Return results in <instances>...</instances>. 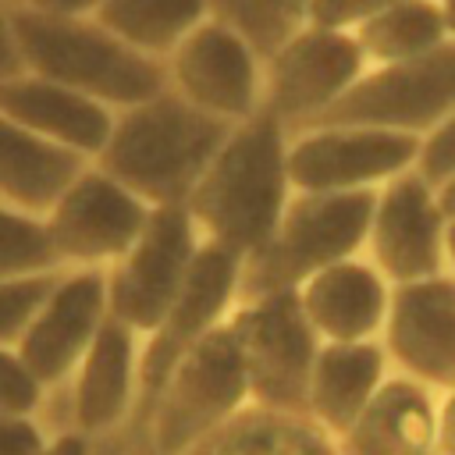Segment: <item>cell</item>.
<instances>
[{"instance_id":"9","label":"cell","mask_w":455,"mask_h":455,"mask_svg":"<svg viewBox=\"0 0 455 455\" xmlns=\"http://www.w3.org/2000/svg\"><path fill=\"white\" fill-rule=\"evenodd\" d=\"M366 71V57L352 32L302 25L263 57V107L288 132L327 114Z\"/></svg>"},{"instance_id":"19","label":"cell","mask_w":455,"mask_h":455,"mask_svg":"<svg viewBox=\"0 0 455 455\" xmlns=\"http://www.w3.org/2000/svg\"><path fill=\"white\" fill-rule=\"evenodd\" d=\"M0 114L28 128L32 135L96 160L114 128V110L39 75H14L0 82Z\"/></svg>"},{"instance_id":"26","label":"cell","mask_w":455,"mask_h":455,"mask_svg":"<svg viewBox=\"0 0 455 455\" xmlns=\"http://www.w3.org/2000/svg\"><path fill=\"white\" fill-rule=\"evenodd\" d=\"M309 0H210V14L235 28L259 57L306 25Z\"/></svg>"},{"instance_id":"2","label":"cell","mask_w":455,"mask_h":455,"mask_svg":"<svg viewBox=\"0 0 455 455\" xmlns=\"http://www.w3.org/2000/svg\"><path fill=\"white\" fill-rule=\"evenodd\" d=\"M228 132L231 124L164 89L114 114L107 146L92 164L149 206H185Z\"/></svg>"},{"instance_id":"10","label":"cell","mask_w":455,"mask_h":455,"mask_svg":"<svg viewBox=\"0 0 455 455\" xmlns=\"http://www.w3.org/2000/svg\"><path fill=\"white\" fill-rule=\"evenodd\" d=\"M199 245L185 206H153L132 249L103 270L107 313L146 338L178 299Z\"/></svg>"},{"instance_id":"18","label":"cell","mask_w":455,"mask_h":455,"mask_svg":"<svg viewBox=\"0 0 455 455\" xmlns=\"http://www.w3.org/2000/svg\"><path fill=\"white\" fill-rule=\"evenodd\" d=\"M295 295L320 341H380L391 284L363 252L313 274Z\"/></svg>"},{"instance_id":"1","label":"cell","mask_w":455,"mask_h":455,"mask_svg":"<svg viewBox=\"0 0 455 455\" xmlns=\"http://www.w3.org/2000/svg\"><path fill=\"white\" fill-rule=\"evenodd\" d=\"M291 192L288 128L270 110H256L231 124L228 139L188 192L185 213L199 242L245 259L267 242Z\"/></svg>"},{"instance_id":"25","label":"cell","mask_w":455,"mask_h":455,"mask_svg":"<svg viewBox=\"0 0 455 455\" xmlns=\"http://www.w3.org/2000/svg\"><path fill=\"white\" fill-rule=\"evenodd\" d=\"M352 36L366 57V68L412 60L451 43L437 0H398L363 21Z\"/></svg>"},{"instance_id":"38","label":"cell","mask_w":455,"mask_h":455,"mask_svg":"<svg viewBox=\"0 0 455 455\" xmlns=\"http://www.w3.org/2000/svg\"><path fill=\"white\" fill-rule=\"evenodd\" d=\"M444 274L455 277V217H448V228H444Z\"/></svg>"},{"instance_id":"3","label":"cell","mask_w":455,"mask_h":455,"mask_svg":"<svg viewBox=\"0 0 455 455\" xmlns=\"http://www.w3.org/2000/svg\"><path fill=\"white\" fill-rule=\"evenodd\" d=\"M11 28L28 75L68 85L114 114L167 89L164 60L142 57L110 36L92 14L11 11Z\"/></svg>"},{"instance_id":"21","label":"cell","mask_w":455,"mask_h":455,"mask_svg":"<svg viewBox=\"0 0 455 455\" xmlns=\"http://www.w3.org/2000/svg\"><path fill=\"white\" fill-rule=\"evenodd\" d=\"M434 409L430 387L391 373L338 441V455H437Z\"/></svg>"},{"instance_id":"28","label":"cell","mask_w":455,"mask_h":455,"mask_svg":"<svg viewBox=\"0 0 455 455\" xmlns=\"http://www.w3.org/2000/svg\"><path fill=\"white\" fill-rule=\"evenodd\" d=\"M60 270H39V274H18L0 281V345L14 348L18 338L25 334L28 320L43 306L46 291L53 288Z\"/></svg>"},{"instance_id":"24","label":"cell","mask_w":455,"mask_h":455,"mask_svg":"<svg viewBox=\"0 0 455 455\" xmlns=\"http://www.w3.org/2000/svg\"><path fill=\"white\" fill-rule=\"evenodd\" d=\"M92 18L142 57L167 60L174 46L210 18V0H100Z\"/></svg>"},{"instance_id":"8","label":"cell","mask_w":455,"mask_h":455,"mask_svg":"<svg viewBox=\"0 0 455 455\" xmlns=\"http://www.w3.org/2000/svg\"><path fill=\"white\" fill-rule=\"evenodd\" d=\"M419 135L366 124H309L288 132L295 192H377L419 160Z\"/></svg>"},{"instance_id":"22","label":"cell","mask_w":455,"mask_h":455,"mask_svg":"<svg viewBox=\"0 0 455 455\" xmlns=\"http://www.w3.org/2000/svg\"><path fill=\"white\" fill-rule=\"evenodd\" d=\"M92 160L60 149L7 114H0V203L28 213L46 217V210L60 199V192L89 167Z\"/></svg>"},{"instance_id":"20","label":"cell","mask_w":455,"mask_h":455,"mask_svg":"<svg viewBox=\"0 0 455 455\" xmlns=\"http://www.w3.org/2000/svg\"><path fill=\"white\" fill-rule=\"evenodd\" d=\"M387 377L391 363L380 341H320L306 384V416L338 444Z\"/></svg>"},{"instance_id":"17","label":"cell","mask_w":455,"mask_h":455,"mask_svg":"<svg viewBox=\"0 0 455 455\" xmlns=\"http://www.w3.org/2000/svg\"><path fill=\"white\" fill-rule=\"evenodd\" d=\"M139 345L142 338L121 320L107 316L89 352L64 380L71 391L68 412L82 437H103L135 419L139 409Z\"/></svg>"},{"instance_id":"27","label":"cell","mask_w":455,"mask_h":455,"mask_svg":"<svg viewBox=\"0 0 455 455\" xmlns=\"http://www.w3.org/2000/svg\"><path fill=\"white\" fill-rule=\"evenodd\" d=\"M39 270H60L43 217H28L0 203V281Z\"/></svg>"},{"instance_id":"29","label":"cell","mask_w":455,"mask_h":455,"mask_svg":"<svg viewBox=\"0 0 455 455\" xmlns=\"http://www.w3.org/2000/svg\"><path fill=\"white\" fill-rule=\"evenodd\" d=\"M46 387L28 373L14 348L0 345V416H36Z\"/></svg>"},{"instance_id":"23","label":"cell","mask_w":455,"mask_h":455,"mask_svg":"<svg viewBox=\"0 0 455 455\" xmlns=\"http://www.w3.org/2000/svg\"><path fill=\"white\" fill-rule=\"evenodd\" d=\"M188 455H338V444L306 412L249 402Z\"/></svg>"},{"instance_id":"32","label":"cell","mask_w":455,"mask_h":455,"mask_svg":"<svg viewBox=\"0 0 455 455\" xmlns=\"http://www.w3.org/2000/svg\"><path fill=\"white\" fill-rule=\"evenodd\" d=\"M46 441L36 416H0V455H39Z\"/></svg>"},{"instance_id":"39","label":"cell","mask_w":455,"mask_h":455,"mask_svg":"<svg viewBox=\"0 0 455 455\" xmlns=\"http://www.w3.org/2000/svg\"><path fill=\"white\" fill-rule=\"evenodd\" d=\"M441 4V14H444V25H448V39L455 43V0H437Z\"/></svg>"},{"instance_id":"35","label":"cell","mask_w":455,"mask_h":455,"mask_svg":"<svg viewBox=\"0 0 455 455\" xmlns=\"http://www.w3.org/2000/svg\"><path fill=\"white\" fill-rule=\"evenodd\" d=\"M100 0H7V11H36V14H92Z\"/></svg>"},{"instance_id":"40","label":"cell","mask_w":455,"mask_h":455,"mask_svg":"<svg viewBox=\"0 0 455 455\" xmlns=\"http://www.w3.org/2000/svg\"><path fill=\"white\" fill-rule=\"evenodd\" d=\"M135 455H160V451H153V448L146 444V448H142V451H135Z\"/></svg>"},{"instance_id":"5","label":"cell","mask_w":455,"mask_h":455,"mask_svg":"<svg viewBox=\"0 0 455 455\" xmlns=\"http://www.w3.org/2000/svg\"><path fill=\"white\" fill-rule=\"evenodd\" d=\"M252 402L238 341L228 327H213L167 373L142 416L146 444L160 455H188L238 409Z\"/></svg>"},{"instance_id":"14","label":"cell","mask_w":455,"mask_h":455,"mask_svg":"<svg viewBox=\"0 0 455 455\" xmlns=\"http://www.w3.org/2000/svg\"><path fill=\"white\" fill-rule=\"evenodd\" d=\"M444 228L437 188L412 167L377 188L363 256L391 288L444 274Z\"/></svg>"},{"instance_id":"34","label":"cell","mask_w":455,"mask_h":455,"mask_svg":"<svg viewBox=\"0 0 455 455\" xmlns=\"http://www.w3.org/2000/svg\"><path fill=\"white\" fill-rule=\"evenodd\" d=\"M25 64H21V53H18V43H14V28H11V11L7 4H0V82L21 75Z\"/></svg>"},{"instance_id":"33","label":"cell","mask_w":455,"mask_h":455,"mask_svg":"<svg viewBox=\"0 0 455 455\" xmlns=\"http://www.w3.org/2000/svg\"><path fill=\"white\" fill-rule=\"evenodd\" d=\"M434 444L437 455H455V384L437 391V409H434Z\"/></svg>"},{"instance_id":"36","label":"cell","mask_w":455,"mask_h":455,"mask_svg":"<svg viewBox=\"0 0 455 455\" xmlns=\"http://www.w3.org/2000/svg\"><path fill=\"white\" fill-rule=\"evenodd\" d=\"M39 455H89V437H82L75 430H64L57 437H50Z\"/></svg>"},{"instance_id":"7","label":"cell","mask_w":455,"mask_h":455,"mask_svg":"<svg viewBox=\"0 0 455 455\" xmlns=\"http://www.w3.org/2000/svg\"><path fill=\"white\" fill-rule=\"evenodd\" d=\"M451 110H455V43H444L441 50L412 60L366 68L359 82L313 124H366V128H387L423 139Z\"/></svg>"},{"instance_id":"4","label":"cell","mask_w":455,"mask_h":455,"mask_svg":"<svg viewBox=\"0 0 455 455\" xmlns=\"http://www.w3.org/2000/svg\"><path fill=\"white\" fill-rule=\"evenodd\" d=\"M377 192H291L267 242L242 259L238 302L299 291L313 274L359 256Z\"/></svg>"},{"instance_id":"6","label":"cell","mask_w":455,"mask_h":455,"mask_svg":"<svg viewBox=\"0 0 455 455\" xmlns=\"http://www.w3.org/2000/svg\"><path fill=\"white\" fill-rule=\"evenodd\" d=\"M228 327L238 341L252 402L306 412V384L320 352V338L309 327L299 295L277 291L242 299L228 313Z\"/></svg>"},{"instance_id":"30","label":"cell","mask_w":455,"mask_h":455,"mask_svg":"<svg viewBox=\"0 0 455 455\" xmlns=\"http://www.w3.org/2000/svg\"><path fill=\"white\" fill-rule=\"evenodd\" d=\"M398 0H309L306 21L320 28H338V32H355L363 21L380 14Z\"/></svg>"},{"instance_id":"16","label":"cell","mask_w":455,"mask_h":455,"mask_svg":"<svg viewBox=\"0 0 455 455\" xmlns=\"http://www.w3.org/2000/svg\"><path fill=\"white\" fill-rule=\"evenodd\" d=\"M107 274L103 270H60L43 306L28 320L14 352L28 373L50 391L64 384L92 338L107 320Z\"/></svg>"},{"instance_id":"37","label":"cell","mask_w":455,"mask_h":455,"mask_svg":"<svg viewBox=\"0 0 455 455\" xmlns=\"http://www.w3.org/2000/svg\"><path fill=\"white\" fill-rule=\"evenodd\" d=\"M437 188V199H441V210L448 213V217H455V171L441 181V185H434Z\"/></svg>"},{"instance_id":"15","label":"cell","mask_w":455,"mask_h":455,"mask_svg":"<svg viewBox=\"0 0 455 455\" xmlns=\"http://www.w3.org/2000/svg\"><path fill=\"white\" fill-rule=\"evenodd\" d=\"M380 345L391 373H402L434 395L455 384V277L434 274L395 284Z\"/></svg>"},{"instance_id":"12","label":"cell","mask_w":455,"mask_h":455,"mask_svg":"<svg viewBox=\"0 0 455 455\" xmlns=\"http://www.w3.org/2000/svg\"><path fill=\"white\" fill-rule=\"evenodd\" d=\"M238 256L206 242L199 245L178 299L139 345V409L132 423L142 427V416L156 398L160 384L167 380V373L174 370V363L228 320V313L238 302Z\"/></svg>"},{"instance_id":"31","label":"cell","mask_w":455,"mask_h":455,"mask_svg":"<svg viewBox=\"0 0 455 455\" xmlns=\"http://www.w3.org/2000/svg\"><path fill=\"white\" fill-rule=\"evenodd\" d=\"M416 171H419L430 185H441V181L455 171V110H451L434 132L423 135Z\"/></svg>"},{"instance_id":"13","label":"cell","mask_w":455,"mask_h":455,"mask_svg":"<svg viewBox=\"0 0 455 455\" xmlns=\"http://www.w3.org/2000/svg\"><path fill=\"white\" fill-rule=\"evenodd\" d=\"M164 68L171 92L224 124H238L263 107V57L213 14L174 46Z\"/></svg>"},{"instance_id":"11","label":"cell","mask_w":455,"mask_h":455,"mask_svg":"<svg viewBox=\"0 0 455 455\" xmlns=\"http://www.w3.org/2000/svg\"><path fill=\"white\" fill-rule=\"evenodd\" d=\"M153 206L89 164L46 210L43 228L60 270H107L142 235Z\"/></svg>"}]
</instances>
